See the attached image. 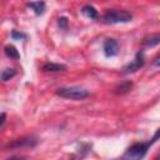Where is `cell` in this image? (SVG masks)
Here are the masks:
<instances>
[{
    "instance_id": "7a4b0ae2",
    "label": "cell",
    "mask_w": 160,
    "mask_h": 160,
    "mask_svg": "<svg viewBox=\"0 0 160 160\" xmlns=\"http://www.w3.org/2000/svg\"><path fill=\"white\" fill-rule=\"evenodd\" d=\"M132 15L126 10H109L106 11L101 21L104 24H119V22H129L131 21Z\"/></svg>"
},
{
    "instance_id": "9a60e30c",
    "label": "cell",
    "mask_w": 160,
    "mask_h": 160,
    "mask_svg": "<svg viewBox=\"0 0 160 160\" xmlns=\"http://www.w3.org/2000/svg\"><path fill=\"white\" fill-rule=\"evenodd\" d=\"M58 24H59V26H60L61 29H66V28H68V19H66L65 16H62V18H59V21H58Z\"/></svg>"
},
{
    "instance_id": "5b68a950",
    "label": "cell",
    "mask_w": 160,
    "mask_h": 160,
    "mask_svg": "<svg viewBox=\"0 0 160 160\" xmlns=\"http://www.w3.org/2000/svg\"><path fill=\"white\" fill-rule=\"evenodd\" d=\"M144 52L142 51H139L138 54H136V56H135V59H134V61H131L130 64H128L125 68H124V70H125V72H135V71H138V70H140V68H142V65H144Z\"/></svg>"
},
{
    "instance_id": "30bf717a",
    "label": "cell",
    "mask_w": 160,
    "mask_h": 160,
    "mask_svg": "<svg viewBox=\"0 0 160 160\" xmlns=\"http://www.w3.org/2000/svg\"><path fill=\"white\" fill-rule=\"evenodd\" d=\"M81 12H82L86 18H89V19H96V18H98V10H96L94 6H91V5H85V6L81 9Z\"/></svg>"
},
{
    "instance_id": "277c9868",
    "label": "cell",
    "mask_w": 160,
    "mask_h": 160,
    "mask_svg": "<svg viewBox=\"0 0 160 160\" xmlns=\"http://www.w3.org/2000/svg\"><path fill=\"white\" fill-rule=\"evenodd\" d=\"M39 142V140L34 136H26V138H20L14 140L12 142L9 144L10 149H22V148H34L36 144Z\"/></svg>"
},
{
    "instance_id": "e0dca14e",
    "label": "cell",
    "mask_w": 160,
    "mask_h": 160,
    "mask_svg": "<svg viewBox=\"0 0 160 160\" xmlns=\"http://www.w3.org/2000/svg\"><path fill=\"white\" fill-rule=\"evenodd\" d=\"M11 38H12V39H21V38H25V35H24V34H19V32H16V31H12V32H11Z\"/></svg>"
},
{
    "instance_id": "8fae6325",
    "label": "cell",
    "mask_w": 160,
    "mask_h": 160,
    "mask_svg": "<svg viewBox=\"0 0 160 160\" xmlns=\"http://www.w3.org/2000/svg\"><path fill=\"white\" fill-rule=\"evenodd\" d=\"M4 52H5V55L8 56V58H10V59H19L20 58V54H19V51L16 50V48L15 46H12V45H6L5 48H4Z\"/></svg>"
},
{
    "instance_id": "3957f363",
    "label": "cell",
    "mask_w": 160,
    "mask_h": 160,
    "mask_svg": "<svg viewBox=\"0 0 160 160\" xmlns=\"http://www.w3.org/2000/svg\"><path fill=\"white\" fill-rule=\"evenodd\" d=\"M149 145H148V142H145V144H134V145H131L130 148H128V150L125 151V158H130V159H141V158H144L145 156V154L148 152V150H149Z\"/></svg>"
},
{
    "instance_id": "7c38bea8",
    "label": "cell",
    "mask_w": 160,
    "mask_h": 160,
    "mask_svg": "<svg viewBox=\"0 0 160 160\" xmlns=\"http://www.w3.org/2000/svg\"><path fill=\"white\" fill-rule=\"evenodd\" d=\"M131 86H132V84H131L130 81H125V82L120 84V85L115 89V92H116V94H126V92H129V91L131 90Z\"/></svg>"
},
{
    "instance_id": "9c48e42d",
    "label": "cell",
    "mask_w": 160,
    "mask_h": 160,
    "mask_svg": "<svg viewBox=\"0 0 160 160\" xmlns=\"http://www.w3.org/2000/svg\"><path fill=\"white\" fill-rule=\"evenodd\" d=\"M28 6L31 8L36 15H41L45 10V2L44 1H31V2H28Z\"/></svg>"
},
{
    "instance_id": "4fadbf2b",
    "label": "cell",
    "mask_w": 160,
    "mask_h": 160,
    "mask_svg": "<svg viewBox=\"0 0 160 160\" xmlns=\"http://www.w3.org/2000/svg\"><path fill=\"white\" fill-rule=\"evenodd\" d=\"M15 74H16L15 69L8 68V69H5V70L1 71V80H2V81H8V80H10L12 76H15Z\"/></svg>"
},
{
    "instance_id": "8992f818",
    "label": "cell",
    "mask_w": 160,
    "mask_h": 160,
    "mask_svg": "<svg viewBox=\"0 0 160 160\" xmlns=\"http://www.w3.org/2000/svg\"><path fill=\"white\" fill-rule=\"evenodd\" d=\"M102 50L108 58L115 56L119 51V44L115 39H108V40H105V42L102 45Z\"/></svg>"
},
{
    "instance_id": "6da1fadb",
    "label": "cell",
    "mask_w": 160,
    "mask_h": 160,
    "mask_svg": "<svg viewBox=\"0 0 160 160\" xmlns=\"http://www.w3.org/2000/svg\"><path fill=\"white\" fill-rule=\"evenodd\" d=\"M56 95L62 99L70 100H82L90 96L89 90L80 88V86H62L56 90Z\"/></svg>"
},
{
    "instance_id": "ac0fdd59",
    "label": "cell",
    "mask_w": 160,
    "mask_h": 160,
    "mask_svg": "<svg viewBox=\"0 0 160 160\" xmlns=\"http://www.w3.org/2000/svg\"><path fill=\"white\" fill-rule=\"evenodd\" d=\"M5 119H6V114H5V112H1V118H0V128H4Z\"/></svg>"
},
{
    "instance_id": "52a82bcc",
    "label": "cell",
    "mask_w": 160,
    "mask_h": 160,
    "mask_svg": "<svg viewBox=\"0 0 160 160\" xmlns=\"http://www.w3.org/2000/svg\"><path fill=\"white\" fill-rule=\"evenodd\" d=\"M159 44H160V32L151 34V35L144 38V40H142V45L146 46V48H154Z\"/></svg>"
},
{
    "instance_id": "ba28073f",
    "label": "cell",
    "mask_w": 160,
    "mask_h": 160,
    "mask_svg": "<svg viewBox=\"0 0 160 160\" xmlns=\"http://www.w3.org/2000/svg\"><path fill=\"white\" fill-rule=\"evenodd\" d=\"M42 70L44 71H51V72H56V71H65L66 66L62 64H56V62H46L42 65Z\"/></svg>"
},
{
    "instance_id": "2e32d148",
    "label": "cell",
    "mask_w": 160,
    "mask_h": 160,
    "mask_svg": "<svg viewBox=\"0 0 160 160\" xmlns=\"http://www.w3.org/2000/svg\"><path fill=\"white\" fill-rule=\"evenodd\" d=\"M152 65L156 66V68H160V52L152 59Z\"/></svg>"
},
{
    "instance_id": "5bb4252c",
    "label": "cell",
    "mask_w": 160,
    "mask_h": 160,
    "mask_svg": "<svg viewBox=\"0 0 160 160\" xmlns=\"http://www.w3.org/2000/svg\"><path fill=\"white\" fill-rule=\"evenodd\" d=\"M158 140H160V128L155 131V134H154V136L150 139V141H148V145H149V146H151V145H152L155 141H158Z\"/></svg>"
}]
</instances>
